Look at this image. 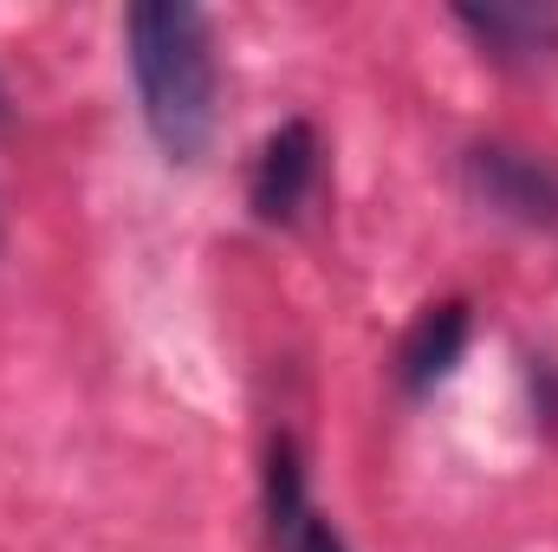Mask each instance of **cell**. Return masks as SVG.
Instances as JSON below:
<instances>
[{
	"label": "cell",
	"instance_id": "1",
	"mask_svg": "<svg viewBox=\"0 0 558 552\" xmlns=\"http://www.w3.org/2000/svg\"><path fill=\"white\" fill-rule=\"evenodd\" d=\"M124 59L143 105V131L169 163H202L221 118V65L215 26L189 0H137L124 13Z\"/></svg>",
	"mask_w": 558,
	"mask_h": 552
},
{
	"label": "cell",
	"instance_id": "2",
	"mask_svg": "<svg viewBox=\"0 0 558 552\" xmlns=\"http://www.w3.org/2000/svg\"><path fill=\"white\" fill-rule=\"evenodd\" d=\"M461 189L494 221L558 228V163L526 149V143H468L461 149Z\"/></svg>",
	"mask_w": 558,
	"mask_h": 552
},
{
	"label": "cell",
	"instance_id": "3",
	"mask_svg": "<svg viewBox=\"0 0 558 552\" xmlns=\"http://www.w3.org/2000/svg\"><path fill=\"white\" fill-rule=\"evenodd\" d=\"M318 163H325V149H318V131L305 118H286L279 131H267L254 169H247V208H254V221L292 228L305 215L312 189H318Z\"/></svg>",
	"mask_w": 558,
	"mask_h": 552
},
{
	"label": "cell",
	"instance_id": "4",
	"mask_svg": "<svg viewBox=\"0 0 558 552\" xmlns=\"http://www.w3.org/2000/svg\"><path fill=\"white\" fill-rule=\"evenodd\" d=\"M454 26L494 59V65H546L558 52V7H520V0H461Z\"/></svg>",
	"mask_w": 558,
	"mask_h": 552
},
{
	"label": "cell",
	"instance_id": "5",
	"mask_svg": "<svg viewBox=\"0 0 558 552\" xmlns=\"http://www.w3.org/2000/svg\"><path fill=\"white\" fill-rule=\"evenodd\" d=\"M468 299H441V305H422V319L403 332L397 345V384L410 397H428L468 351Z\"/></svg>",
	"mask_w": 558,
	"mask_h": 552
},
{
	"label": "cell",
	"instance_id": "6",
	"mask_svg": "<svg viewBox=\"0 0 558 552\" xmlns=\"http://www.w3.org/2000/svg\"><path fill=\"white\" fill-rule=\"evenodd\" d=\"M274 547H279V552H351V547H344V533H338L325 514H312V507H305V514H299V520L279 533Z\"/></svg>",
	"mask_w": 558,
	"mask_h": 552
},
{
	"label": "cell",
	"instance_id": "7",
	"mask_svg": "<svg viewBox=\"0 0 558 552\" xmlns=\"http://www.w3.org/2000/svg\"><path fill=\"white\" fill-rule=\"evenodd\" d=\"M0 124H7V92H0Z\"/></svg>",
	"mask_w": 558,
	"mask_h": 552
}]
</instances>
